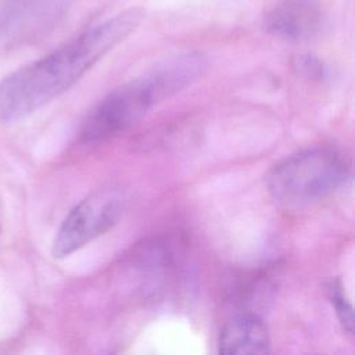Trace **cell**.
Returning <instances> with one entry per match:
<instances>
[{"label":"cell","mask_w":355,"mask_h":355,"mask_svg":"<svg viewBox=\"0 0 355 355\" xmlns=\"http://www.w3.org/2000/svg\"><path fill=\"white\" fill-rule=\"evenodd\" d=\"M141 18L140 8L123 10L6 76L0 82V122H18L61 96L130 35Z\"/></svg>","instance_id":"1"},{"label":"cell","mask_w":355,"mask_h":355,"mask_svg":"<svg viewBox=\"0 0 355 355\" xmlns=\"http://www.w3.org/2000/svg\"><path fill=\"white\" fill-rule=\"evenodd\" d=\"M205 68L207 58L202 53H182L114 89L85 118L80 140L101 141L132 128L155 105L197 80Z\"/></svg>","instance_id":"2"},{"label":"cell","mask_w":355,"mask_h":355,"mask_svg":"<svg viewBox=\"0 0 355 355\" xmlns=\"http://www.w3.org/2000/svg\"><path fill=\"white\" fill-rule=\"evenodd\" d=\"M349 176L351 164L341 151L313 147L277 162L266 176V186L279 205L302 208L331 196Z\"/></svg>","instance_id":"3"},{"label":"cell","mask_w":355,"mask_h":355,"mask_svg":"<svg viewBox=\"0 0 355 355\" xmlns=\"http://www.w3.org/2000/svg\"><path fill=\"white\" fill-rule=\"evenodd\" d=\"M126 208L125 193L115 186L98 189L78 202L61 222L53 241L54 258H65L112 229Z\"/></svg>","instance_id":"4"},{"label":"cell","mask_w":355,"mask_h":355,"mask_svg":"<svg viewBox=\"0 0 355 355\" xmlns=\"http://www.w3.org/2000/svg\"><path fill=\"white\" fill-rule=\"evenodd\" d=\"M71 0H6L0 6V35L29 40L51 31L67 14Z\"/></svg>","instance_id":"5"},{"label":"cell","mask_w":355,"mask_h":355,"mask_svg":"<svg viewBox=\"0 0 355 355\" xmlns=\"http://www.w3.org/2000/svg\"><path fill=\"white\" fill-rule=\"evenodd\" d=\"M323 25L324 14L315 0H282L265 17V29L288 42L311 40Z\"/></svg>","instance_id":"6"},{"label":"cell","mask_w":355,"mask_h":355,"mask_svg":"<svg viewBox=\"0 0 355 355\" xmlns=\"http://www.w3.org/2000/svg\"><path fill=\"white\" fill-rule=\"evenodd\" d=\"M218 347L220 354L247 355L270 352L266 324L254 313H239L223 326Z\"/></svg>","instance_id":"7"},{"label":"cell","mask_w":355,"mask_h":355,"mask_svg":"<svg viewBox=\"0 0 355 355\" xmlns=\"http://www.w3.org/2000/svg\"><path fill=\"white\" fill-rule=\"evenodd\" d=\"M329 298L331 301V305L334 306L336 315L344 327L345 331L349 334L354 333V311L352 305L345 297L343 284L338 280H334L329 286Z\"/></svg>","instance_id":"8"}]
</instances>
